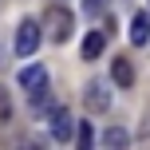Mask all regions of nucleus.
Instances as JSON below:
<instances>
[{"label":"nucleus","instance_id":"nucleus-3","mask_svg":"<svg viewBox=\"0 0 150 150\" xmlns=\"http://www.w3.org/2000/svg\"><path fill=\"white\" fill-rule=\"evenodd\" d=\"M20 87L28 91L32 99H40L47 91V67H40V63H32V67H20Z\"/></svg>","mask_w":150,"mask_h":150},{"label":"nucleus","instance_id":"nucleus-4","mask_svg":"<svg viewBox=\"0 0 150 150\" xmlns=\"http://www.w3.org/2000/svg\"><path fill=\"white\" fill-rule=\"evenodd\" d=\"M36 47H40V24L24 20L16 28V55H36Z\"/></svg>","mask_w":150,"mask_h":150},{"label":"nucleus","instance_id":"nucleus-13","mask_svg":"<svg viewBox=\"0 0 150 150\" xmlns=\"http://www.w3.org/2000/svg\"><path fill=\"white\" fill-rule=\"evenodd\" d=\"M24 150H44V146H40V142H28V146H24Z\"/></svg>","mask_w":150,"mask_h":150},{"label":"nucleus","instance_id":"nucleus-6","mask_svg":"<svg viewBox=\"0 0 150 150\" xmlns=\"http://www.w3.org/2000/svg\"><path fill=\"white\" fill-rule=\"evenodd\" d=\"M75 130H79V127L71 122V115H67V111H55V115H52V138H55V142H67Z\"/></svg>","mask_w":150,"mask_h":150},{"label":"nucleus","instance_id":"nucleus-5","mask_svg":"<svg viewBox=\"0 0 150 150\" xmlns=\"http://www.w3.org/2000/svg\"><path fill=\"white\" fill-rule=\"evenodd\" d=\"M130 44L134 47H150V12H138L130 20Z\"/></svg>","mask_w":150,"mask_h":150},{"label":"nucleus","instance_id":"nucleus-1","mask_svg":"<svg viewBox=\"0 0 150 150\" xmlns=\"http://www.w3.org/2000/svg\"><path fill=\"white\" fill-rule=\"evenodd\" d=\"M47 36H52L55 44H63V40L71 36V12H67L63 4L47 8Z\"/></svg>","mask_w":150,"mask_h":150},{"label":"nucleus","instance_id":"nucleus-2","mask_svg":"<svg viewBox=\"0 0 150 150\" xmlns=\"http://www.w3.org/2000/svg\"><path fill=\"white\" fill-rule=\"evenodd\" d=\"M83 103H87V111L103 115L107 107H111V87H107L103 79H91L87 87H83Z\"/></svg>","mask_w":150,"mask_h":150},{"label":"nucleus","instance_id":"nucleus-10","mask_svg":"<svg viewBox=\"0 0 150 150\" xmlns=\"http://www.w3.org/2000/svg\"><path fill=\"white\" fill-rule=\"evenodd\" d=\"M75 142H79V150H95V130H91V122H79Z\"/></svg>","mask_w":150,"mask_h":150},{"label":"nucleus","instance_id":"nucleus-11","mask_svg":"<svg viewBox=\"0 0 150 150\" xmlns=\"http://www.w3.org/2000/svg\"><path fill=\"white\" fill-rule=\"evenodd\" d=\"M12 119V99H8V91L0 87V122H8Z\"/></svg>","mask_w":150,"mask_h":150},{"label":"nucleus","instance_id":"nucleus-7","mask_svg":"<svg viewBox=\"0 0 150 150\" xmlns=\"http://www.w3.org/2000/svg\"><path fill=\"white\" fill-rule=\"evenodd\" d=\"M130 146V134L122 127H107V134H103V150H127Z\"/></svg>","mask_w":150,"mask_h":150},{"label":"nucleus","instance_id":"nucleus-8","mask_svg":"<svg viewBox=\"0 0 150 150\" xmlns=\"http://www.w3.org/2000/svg\"><path fill=\"white\" fill-rule=\"evenodd\" d=\"M107 47V36L103 32H87V40H83V59H99Z\"/></svg>","mask_w":150,"mask_h":150},{"label":"nucleus","instance_id":"nucleus-12","mask_svg":"<svg viewBox=\"0 0 150 150\" xmlns=\"http://www.w3.org/2000/svg\"><path fill=\"white\" fill-rule=\"evenodd\" d=\"M83 8H87V16H99L107 8V0H83Z\"/></svg>","mask_w":150,"mask_h":150},{"label":"nucleus","instance_id":"nucleus-9","mask_svg":"<svg viewBox=\"0 0 150 150\" xmlns=\"http://www.w3.org/2000/svg\"><path fill=\"white\" fill-rule=\"evenodd\" d=\"M111 79L119 83V87H130V83H134V67H130V63H127V59L119 55V59L111 63Z\"/></svg>","mask_w":150,"mask_h":150}]
</instances>
